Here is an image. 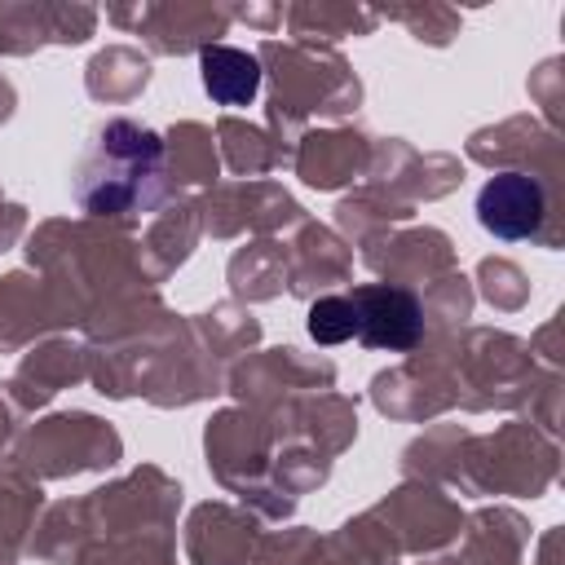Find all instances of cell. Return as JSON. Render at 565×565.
<instances>
[{
  "label": "cell",
  "instance_id": "6da1fadb",
  "mask_svg": "<svg viewBox=\"0 0 565 565\" xmlns=\"http://www.w3.org/2000/svg\"><path fill=\"white\" fill-rule=\"evenodd\" d=\"M163 190H168L163 137L124 115L102 119L71 168V194L93 216H141L163 199Z\"/></svg>",
  "mask_w": 565,
  "mask_h": 565
},
{
  "label": "cell",
  "instance_id": "7a4b0ae2",
  "mask_svg": "<svg viewBox=\"0 0 565 565\" xmlns=\"http://www.w3.org/2000/svg\"><path fill=\"white\" fill-rule=\"evenodd\" d=\"M477 221L503 238V243H525L543 234L547 221V190L530 172H499L481 185L477 194Z\"/></svg>",
  "mask_w": 565,
  "mask_h": 565
},
{
  "label": "cell",
  "instance_id": "3957f363",
  "mask_svg": "<svg viewBox=\"0 0 565 565\" xmlns=\"http://www.w3.org/2000/svg\"><path fill=\"white\" fill-rule=\"evenodd\" d=\"M358 309V340L366 349H388V353H406L419 344L424 335V305L415 291L393 287V282H371L358 287L353 296Z\"/></svg>",
  "mask_w": 565,
  "mask_h": 565
},
{
  "label": "cell",
  "instance_id": "277c9868",
  "mask_svg": "<svg viewBox=\"0 0 565 565\" xmlns=\"http://www.w3.org/2000/svg\"><path fill=\"white\" fill-rule=\"evenodd\" d=\"M199 71H203V88L212 93L216 106H247L260 93V62L243 49L212 44L199 53Z\"/></svg>",
  "mask_w": 565,
  "mask_h": 565
},
{
  "label": "cell",
  "instance_id": "5b68a950",
  "mask_svg": "<svg viewBox=\"0 0 565 565\" xmlns=\"http://www.w3.org/2000/svg\"><path fill=\"white\" fill-rule=\"evenodd\" d=\"M305 327L318 344H344V340H358V309L349 296H322L309 305Z\"/></svg>",
  "mask_w": 565,
  "mask_h": 565
}]
</instances>
